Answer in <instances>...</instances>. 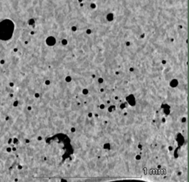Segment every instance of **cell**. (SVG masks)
Instances as JSON below:
<instances>
[{"label":"cell","mask_w":189,"mask_h":182,"mask_svg":"<svg viewBox=\"0 0 189 182\" xmlns=\"http://www.w3.org/2000/svg\"><path fill=\"white\" fill-rule=\"evenodd\" d=\"M184 137H182V135L180 133H179L177 135V142H178V144L180 145V146H181V145H182L184 144Z\"/></svg>","instance_id":"obj_1"},{"label":"cell","mask_w":189,"mask_h":182,"mask_svg":"<svg viewBox=\"0 0 189 182\" xmlns=\"http://www.w3.org/2000/svg\"><path fill=\"white\" fill-rule=\"evenodd\" d=\"M177 84H178V82H177V80H173L171 82V86L173 87H176L177 85Z\"/></svg>","instance_id":"obj_2"}]
</instances>
